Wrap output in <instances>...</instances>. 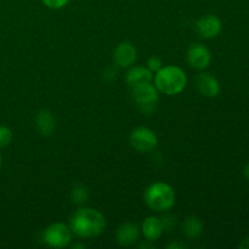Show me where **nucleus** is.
Instances as JSON below:
<instances>
[{"label":"nucleus","instance_id":"obj_1","mask_svg":"<svg viewBox=\"0 0 249 249\" xmlns=\"http://www.w3.org/2000/svg\"><path fill=\"white\" fill-rule=\"evenodd\" d=\"M107 226L106 218L100 211L82 207L74 212L70 221L73 235L80 238H94L101 235Z\"/></svg>","mask_w":249,"mask_h":249},{"label":"nucleus","instance_id":"obj_2","mask_svg":"<svg viewBox=\"0 0 249 249\" xmlns=\"http://www.w3.org/2000/svg\"><path fill=\"white\" fill-rule=\"evenodd\" d=\"M153 84L160 94L167 96H177L181 94L187 87V75L179 66H163L153 74Z\"/></svg>","mask_w":249,"mask_h":249},{"label":"nucleus","instance_id":"obj_3","mask_svg":"<svg viewBox=\"0 0 249 249\" xmlns=\"http://www.w3.org/2000/svg\"><path fill=\"white\" fill-rule=\"evenodd\" d=\"M175 191L169 184L156 181L151 184L143 194V201L151 211L156 213L169 212L175 204Z\"/></svg>","mask_w":249,"mask_h":249},{"label":"nucleus","instance_id":"obj_4","mask_svg":"<svg viewBox=\"0 0 249 249\" xmlns=\"http://www.w3.org/2000/svg\"><path fill=\"white\" fill-rule=\"evenodd\" d=\"M131 97H133V101L135 102L136 107L143 114H151L157 108L160 91L153 83H147V84L131 88Z\"/></svg>","mask_w":249,"mask_h":249},{"label":"nucleus","instance_id":"obj_5","mask_svg":"<svg viewBox=\"0 0 249 249\" xmlns=\"http://www.w3.org/2000/svg\"><path fill=\"white\" fill-rule=\"evenodd\" d=\"M73 232L65 223H53L43 232V241L51 248H65L72 242Z\"/></svg>","mask_w":249,"mask_h":249},{"label":"nucleus","instance_id":"obj_6","mask_svg":"<svg viewBox=\"0 0 249 249\" xmlns=\"http://www.w3.org/2000/svg\"><path fill=\"white\" fill-rule=\"evenodd\" d=\"M129 141L134 150L139 152H151L158 146V138L156 133L146 126H138L129 136Z\"/></svg>","mask_w":249,"mask_h":249},{"label":"nucleus","instance_id":"obj_7","mask_svg":"<svg viewBox=\"0 0 249 249\" xmlns=\"http://www.w3.org/2000/svg\"><path fill=\"white\" fill-rule=\"evenodd\" d=\"M186 61L194 70L204 71L211 65L212 53L203 44H191L186 51Z\"/></svg>","mask_w":249,"mask_h":249},{"label":"nucleus","instance_id":"obj_8","mask_svg":"<svg viewBox=\"0 0 249 249\" xmlns=\"http://www.w3.org/2000/svg\"><path fill=\"white\" fill-rule=\"evenodd\" d=\"M197 34L203 39L216 38L221 33L223 22L215 15H204L195 24Z\"/></svg>","mask_w":249,"mask_h":249},{"label":"nucleus","instance_id":"obj_9","mask_svg":"<svg viewBox=\"0 0 249 249\" xmlns=\"http://www.w3.org/2000/svg\"><path fill=\"white\" fill-rule=\"evenodd\" d=\"M138 58V51L130 41H122L113 51V61L119 68H129L134 66Z\"/></svg>","mask_w":249,"mask_h":249},{"label":"nucleus","instance_id":"obj_10","mask_svg":"<svg viewBox=\"0 0 249 249\" xmlns=\"http://www.w3.org/2000/svg\"><path fill=\"white\" fill-rule=\"evenodd\" d=\"M196 87L199 94L208 99H213L220 94V83L211 73L202 71L196 77Z\"/></svg>","mask_w":249,"mask_h":249},{"label":"nucleus","instance_id":"obj_11","mask_svg":"<svg viewBox=\"0 0 249 249\" xmlns=\"http://www.w3.org/2000/svg\"><path fill=\"white\" fill-rule=\"evenodd\" d=\"M140 238V229L133 223H124L117 229L116 241L122 247L134 246Z\"/></svg>","mask_w":249,"mask_h":249},{"label":"nucleus","instance_id":"obj_12","mask_svg":"<svg viewBox=\"0 0 249 249\" xmlns=\"http://www.w3.org/2000/svg\"><path fill=\"white\" fill-rule=\"evenodd\" d=\"M126 84L131 88L153 82V73L146 66H131L125 74Z\"/></svg>","mask_w":249,"mask_h":249},{"label":"nucleus","instance_id":"obj_13","mask_svg":"<svg viewBox=\"0 0 249 249\" xmlns=\"http://www.w3.org/2000/svg\"><path fill=\"white\" fill-rule=\"evenodd\" d=\"M140 232L142 233L146 241L150 242H156L162 237L164 229H163V224L160 221V218L155 215L147 216L143 219L142 225H141Z\"/></svg>","mask_w":249,"mask_h":249},{"label":"nucleus","instance_id":"obj_14","mask_svg":"<svg viewBox=\"0 0 249 249\" xmlns=\"http://www.w3.org/2000/svg\"><path fill=\"white\" fill-rule=\"evenodd\" d=\"M36 126L40 135H53L56 129L55 117H53V114L49 109H41L36 116Z\"/></svg>","mask_w":249,"mask_h":249},{"label":"nucleus","instance_id":"obj_15","mask_svg":"<svg viewBox=\"0 0 249 249\" xmlns=\"http://www.w3.org/2000/svg\"><path fill=\"white\" fill-rule=\"evenodd\" d=\"M181 232L187 240H197L203 233V223L196 215H189L181 224Z\"/></svg>","mask_w":249,"mask_h":249},{"label":"nucleus","instance_id":"obj_16","mask_svg":"<svg viewBox=\"0 0 249 249\" xmlns=\"http://www.w3.org/2000/svg\"><path fill=\"white\" fill-rule=\"evenodd\" d=\"M88 197H89L88 190L83 185H75L71 192V199H72L73 203L78 204V206H83V204L87 203Z\"/></svg>","mask_w":249,"mask_h":249},{"label":"nucleus","instance_id":"obj_17","mask_svg":"<svg viewBox=\"0 0 249 249\" xmlns=\"http://www.w3.org/2000/svg\"><path fill=\"white\" fill-rule=\"evenodd\" d=\"M14 134L7 125L0 124V148H5L11 143Z\"/></svg>","mask_w":249,"mask_h":249},{"label":"nucleus","instance_id":"obj_18","mask_svg":"<svg viewBox=\"0 0 249 249\" xmlns=\"http://www.w3.org/2000/svg\"><path fill=\"white\" fill-rule=\"evenodd\" d=\"M162 214L163 215L160 216V221H162L164 231L174 230L175 226H177V218L174 215H172V214L168 213V212H164Z\"/></svg>","mask_w":249,"mask_h":249},{"label":"nucleus","instance_id":"obj_19","mask_svg":"<svg viewBox=\"0 0 249 249\" xmlns=\"http://www.w3.org/2000/svg\"><path fill=\"white\" fill-rule=\"evenodd\" d=\"M146 67H147L148 70L155 74L156 72H158V71L163 67V62L160 57H157V56H151V57L147 60Z\"/></svg>","mask_w":249,"mask_h":249},{"label":"nucleus","instance_id":"obj_20","mask_svg":"<svg viewBox=\"0 0 249 249\" xmlns=\"http://www.w3.org/2000/svg\"><path fill=\"white\" fill-rule=\"evenodd\" d=\"M41 2H43L48 9L61 10L70 2V0H41Z\"/></svg>","mask_w":249,"mask_h":249},{"label":"nucleus","instance_id":"obj_21","mask_svg":"<svg viewBox=\"0 0 249 249\" xmlns=\"http://www.w3.org/2000/svg\"><path fill=\"white\" fill-rule=\"evenodd\" d=\"M168 249H182V248H186V246L181 242H173L170 245L167 246Z\"/></svg>","mask_w":249,"mask_h":249},{"label":"nucleus","instance_id":"obj_22","mask_svg":"<svg viewBox=\"0 0 249 249\" xmlns=\"http://www.w3.org/2000/svg\"><path fill=\"white\" fill-rule=\"evenodd\" d=\"M238 247H240L241 249H249V237L245 238V240L240 243V246H238Z\"/></svg>","mask_w":249,"mask_h":249},{"label":"nucleus","instance_id":"obj_23","mask_svg":"<svg viewBox=\"0 0 249 249\" xmlns=\"http://www.w3.org/2000/svg\"><path fill=\"white\" fill-rule=\"evenodd\" d=\"M243 174H245L246 179L249 180V162L245 165V168H243Z\"/></svg>","mask_w":249,"mask_h":249},{"label":"nucleus","instance_id":"obj_24","mask_svg":"<svg viewBox=\"0 0 249 249\" xmlns=\"http://www.w3.org/2000/svg\"><path fill=\"white\" fill-rule=\"evenodd\" d=\"M72 248L73 249H75V248H84V245H79V243H77V245H73Z\"/></svg>","mask_w":249,"mask_h":249},{"label":"nucleus","instance_id":"obj_25","mask_svg":"<svg viewBox=\"0 0 249 249\" xmlns=\"http://www.w3.org/2000/svg\"><path fill=\"white\" fill-rule=\"evenodd\" d=\"M1 165H2V157H1V153H0V169H1Z\"/></svg>","mask_w":249,"mask_h":249}]
</instances>
